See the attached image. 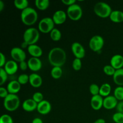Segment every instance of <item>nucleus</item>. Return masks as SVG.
I'll use <instances>...</instances> for the list:
<instances>
[{
	"mask_svg": "<svg viewBox=\"0 0 123 123\" xmlns=\"http://www.w3.org/2000/svg\"><path fill=\"white\" fill-rule=\"evenodd\" d=\"M67 55L65 50L59 47L52 48L48 54L49 62L53 67H61L66 63Z\"/></svg>",
	"mask_w": 123,
	"mask_h": 123,
	"instance_id": "nucleus-1",
	"label": "nucleus"
},
{
	"mask_svg": "<svg viewBox=\"0 0 123 123\" xmlns=\"http://www.w3.org/2000/svg\"><path fill=\"white\" fill-rule=\"evenodd\" d=\"M20 19L24 25L31 26L36 23L38 19V14L34 8L28 7L21 12Z\"/></svg>",
	"mask_w": 123,
	"mask_h": 123,
	"instance_id": "nucleus-2",
	"label": "nucleus"
},
{
	"mask_svg": "<svg viewBox=\"0 0 123 123\" xmlns=\"http://www.w3.org/2000/svg\"><path fill=\"white\" fill-rule=\"evenodd\" d=\"M40 38V32L36 28H29L25 31L23 35L24 42L28 46L36 44Z\"/></svg>",
	"mask_w": 123,
	"mask_h": 123,
	"instance_id": "nucleus-3",
	"label": "nucleus"
},
{
	"mask_svg": "<svg viewBox=\"0 0 123 123\" xmlns=\"http://www.w3.org/2000/svg\"><path fill=\"white\" fill-rule=\"evenodd\" d=\"M20 105V98L16 94H9L4 99V107L9 112L16 111Z\"/></svg>",
	"mask_w": 123,
	"mask_h": 123,
	"instance_id": "nucleus-4",
	"label": "nucleus"
},
{
	"mask_svg": "<svg viewBox=\"0 0 123 123\" xmlns=\"http://www.w3.org/2000/svg\"><path fill=\"white\" fill-rule=\"evenodd\" d=\"M94 12L97 16L102 18H106L110 16L112 8L108 4L104 2H98L94 7Z\"/></svg>",
	"mask_w": 123,
	"mask_h": 123,
	"instance_id": "nucleus-5",
	"label": "nucleus"
},
{
	"mask_svg": "<svg viewBox=\"0 0 123 123\" xmlns=\"http://www.w3.org/2000/svg\"><path fill=\"white\" fill-rule=\"evenodd\" d=\"M67 16L73 21H78L81 19L83 14V11L81 7L77 4L68 7L67 10Z\"/></svg>",
	"mask_w": 123,
	"mask_h": 123,
	"instance_id": "nucleus-6",
	"label": "nucleus"
},
{
	"mask_svg": "<svg viewBox=\"0 0 123 123\" xmlns=\"http://www.w3.org/2000/svg\"><path fill=\"white\" fill-rule=\"evenodd\" d=\"M55 23L54 22L52 18H44L40 20L38 23V30L42 33L47 34L50 32L54 28Z\"/></svg>",
	"mask_w": 123,
	"mask_h": 123,
	"instance_id": "nucleus-7",
	"label": "nucleus"
},
{
	"mask_svg": "<svg viewBox=\"0 0 123 123\" xmlns=\"http://www.w3.org/2000/svg\"><path fill=\"white\" fill-rule=\"evenodd\" d=\"M104 39L103 37L98 35L93 36L89 42V47L93 52H98L102 50L104 46Z\"/></svg>",
	"mask_w": 123,
	"mask_h": 123,
	"instance_id": "nucleus-8",
	"label": "nucleus"
},
{
	"mask_svg": "<svg viewBox=\"0 0 123 123\" xmlns=\"http://www.w3.org/2000/svg\"><path fill=\"white\" fill-rule=\"evenodd\" d=\"M10 55L13 60L17 62H21L25 61L26 58V53L22 48L19 47H14L10 51Z\"/></svg>",
	"mask_w": 123,
	"mask_h": 123,
	"instance_id": "nucleus-9",
	"label": "nucleus"
},
{
	"mask_svg": "<svg viewBox=\"0 0 123 123\" xmlns=\"http://www.w3.org/2000/svg\"><path fill=\"white\" fill-rule=\"evenodd\" d=\"M72 51L76 58L82 59L85 56V49L79 42H74L71 46Z\"/></svg>",
	"mask_w": 123,
	"mask_h": 123,
	"instance_id": "nucleus-10",
	"label": "nucleus"
},
{
	"mask_svg": "<svg viewBox=\"0 0 123 123\" xmlns=\"http://www.w3.org/2000/svg\"><path fill=\"white\" fill-rule=\"evenodd\" d=\"M27 62L28 68L32 72H38L42 67V62L39 58L31 57Z\"/></svg>",
	"mask_w": 123,
	"mask_h": 123,
	"instance_id": "nucleus-11",
	"label": "nucleus"
},
{
	"mask_svg": "<svg viewBox=\"0 0 123 123\" xmlns=\"http://www.w3.org/2000/svg\"><path fill=\"white\" fill-rule=\"evenodd\" d=\"M118 102L114 96H109L103 100V108L108 110L117 108Z\"/></svg>",
	"mask_w": 123,
	"mask_h": 123,
	"instance_id": "nucleus-12",
	"label": "nucleus"
},
{
	"mask_svg": "<svg viewBox=\"0 0 123 123\" xmlns=\"http://www.w3.org/2000/svg\"><path fill=\"white\" fill-rule=\"evenodd\" d=\"M67 13L60 10L56 11L54 13L52 17V19L55 24H56V25H61V24H63L66 22V19H67Z\"/></svg>",
	"mask_w": 123,
	"mask_h": 123,
	"instance_id": "nucleus-13",
	"label": "nucleus"
},
{
	"mask_svg": "<svg viewBox=\"0 0 123 123\" xmlns=\"http://www.w3.org/2000/svg\"><path fill=\"white\" fill-rule=\"evenodd\" d=\"M103 100L104 98H103V97L99 94L92 96L90 104L92 109L95 111H98L102 107H103Z\"/></svg>",
	"mask_w": 123,
	"mask_h": 123,
	"instance_id": "nucleus-14",
	"label": "nucleus"
},
{
	"mask_svg": "<svg viewBox=\"0 0 123 123\" xmlns=\"http://www.w3.org/2000/svg\"><path fill=\"white\" fill-rule=\"evenodd\" d=\"M51 109V104L50 103V102L46 100H43L42 102L38 103L37 105V112L42 115H46V114H49Z\"/></svg>",
	"mask_w": 123,
	"mask_h": 123,
	"instance_id": "nucleus-15",
	"label": "nucleus"
},
{
	"mask_svg": "<svg viewBox=\"0 0 123 123\" xmlns=\"http://www.w3.org/2000/svg\"><path fill=\"white\" fill-rule=\"evenodd\" d=\"M37 105H38V103H36L32 98H28V99L25 100L23 102L22 107L25 111L31 112H33L34 111L37 110Z\"/></svg>",
	"mask_w": 123,
	"mask_h": 123,
	"instance_id": "nucleus-16",
	"label": "nucleus"
},
{
	"mask_svg": "<svg viewBox=\"0 0 123 123\" xmlns=\"http://www.w3.org/2000/svg\"><path fill=\"white\" fill-rule=\"evenodd\" d=\"M110 62L111 66L116 70L121 69L123 68V56L120 54H116L111 58Z\"/></svg>",
	"mask_w": 123,
	"mask_h": 123,
	"instance_id": "nucleus-17",
	"label": "nucleus"
},
{
	"mask_svg": "<svg viewBox=\"0 0 123 123\" xmlns=\"http://www.w3.org/2000/svg\"><path fill=\"white\" fill-rule=\"evenodd\" d=\"M3 68L8 75H13L15 74L18 71V65L17 62L14 61V60H10L7 61Z\"/></svg>",
	"mask_w": 123,
	"mask_h": 123,
	"instance_id": "nucleus-18",
	"label": "nucleus"
},
{
	"mask_svg": "<svg viewBox=\"0 0 123 123\" xmlns=\"http://www.w3.org/2000/svg\"><path fill=\"white\" fill-rule=\"evenodd\" d=\"M29 83L33 88H37L42 86V83H43V79L39 74L35 73H31L30 75Z\"/></svg>",
	"mask_w": 123,
	"mask_h": 123,
	"instance_id": "nucleus-19",
	"label": "nucleus"
},
{
	"mask_svg": "<svg viewBox=\"0 0 123 123\" xmlns=\"http://www.w3.org/2000/svg\"><path fill=\"white\" fill-rule=\"evenodd\" d=\"M28 52L32 56V57L39 58L43 54V50L37 44L30 45L27 48Z\"/></svg>",
	"mask_w": 123,
	"mask_h": 123,
	"instance_id": "nucleus-20",
	"label": "nucleus"
},
{
	"mask_svg": "<svg viewBox=\"0 0 123 123\" xmlns=\"http://www.w3.org/2000/svg\"><path fill=\"white\" fill-rule=\"evenodd\" d=\"M21 88V85L19 84L18 80H12L8 84L7 89L9 94H16L20 91Z\"/></svg>",
	"mask_w": 123,
	"mask_h": 123,
	"instance_id": "nucleus-21",
	"label": "nucleus"
},
{
	"mask_svg": "<svg viewBox=\"0 0 123 123\" xmlns=\"http://www.w3.org/2000/svg\"><path fill=\"white\" fill-rule=\"evenodd\" d=\"M114 82L118 86H123V68L117 70L113 76Z\"/></svg>",
	"mask_w": 123,
	"mask_h": 123,
	"instance_id": "nucleus-22",
	"label": "nucleus"
},
{
	"mask_svg": "<svg viewBox=\"0 0 123 123\" xmlns=\"http://www.w3.org/2000/svg\"><path fill=\"white\" fill-rule=\"evenodd\" d=\"M110 20L115 23H121L123 22V12L120 10L112 11L111 14Z\"/></svg>",
	"mask_w": 123,
	"mask_h": 123,
	"instance_id": "nucleus-23",
	"label": "nucleus"
},
{
	"mask_svg": "<svg viewBox=\"0 0 123 123\" xmlns=\"http://www.w3.org/2000/svg\"><path fill=\"white\" fill-rule=\"evenodd\" d=\"M111 92V86L108 83H105L100 86L99 95L102 97H106L110 96Z\"/></svg>",
	"mask_w": 123,
	"mask_h": 123,
	"instance_id": "nucleus-24",
	"label": "nucleus"
},
{
	"mask_svg": "<svg viewBox=\"0 0 123 123\" xmlns=\"http://www.w3.org/2000/svg\"><path fill=\"white\" fill-rule=\"evenodd\" d=\"M35 5L39 10L44 11L49 7L50 2L49 0H36Z\"/></svg>",
	"mask_w": 123,
	"mask_h": 123,
	"instance_id": "nucleus-25",
	"label": "nucleus"
},
{
	"mask_svg": "<svg viewBox=\"0 0 123 123\" xmlns=\"http://www.w3.org/2000/svg\"><path fill=\"white\" fill-rule=\"evenodd\" d=\"M50 75L52 78L55 79H58L61 78L62 75V70L61 67H53L50 71Z\"/></svg>",
	"mask_w": 123,
	"mask_h": 123,
	"instance_id": "nucleus-26",
	"label": "nucleus"
},
{
	"mask_svg": "<svg viewBox=\"0 0 123 123\" xmlns=\"http://www.w3.org/2000/svg\"><path fill=\"white\" fill-rule=\"evenodd\" d=\"M29 2L27 0H15L14 1V6L18 9L24 10L28 7Z\"/></svg>",
	"mask_w": 123,
	"mask_h": 123,
	"instance_id": "nucleus-27",
	"label": "nucleus"
},
{
	"mask_svg": "<svg viewBox=\"0 0 123 123\" xmlns=\"http://www.w3.org/2000/svg\"><path fill=\"white\" fill-rule=\"evenodd\" d=\"M61 32L58 29L54 28L51 32H50V38L54 42H58L61 38Z\"/></svg>",
	"mask_w": 123,
	"mask_h": 123,
	"instance_id": "nucleus-28",
	"label": "nucleus"
},
{
	"mask_svg": "<svg viewBox=\"0 0 123 123\" xmlns=\"http://www.w3.org/2000/svg\"><path fill=\"white\" fill-rule=\"evenodd\" d=\"M114 96L118 101H123V86H117L114 90Z\"/></svg>",
	"mask_w": 123,
	"mask_h": 123,
	"instance_id": "nucleus-29",
	"label": "nucleus"
},
{
	"mask_svg": "<svg viewBox=\"0 0 123 123\" xmlns=\"http://www.w3.org/2000/svg\"><path fill=\"white\" fill-rule=\"evenodd\" d=\"M89 91L92 96L99 94L100 86L96 84H92L89 87Z\"/></svg>",
	"mask_w": 123,
	"mask_h": 123,
	"instance_id": "nucleus-30",
	"label": "nucleus"
},
{
	"mask_svg": "<svg viewBox=\"0 0 123 123\" xmlns=\"http://www.w3.org/2000/svg\"><path fill=\"white\" fill-rule=\"evenodd\" d=\"M116 70L111 65H106L103 67V72L108 76H114Z\"/></svg>",
	"mask_w": 123,
	"mask_h": 123,
	"instance_id": "nucleus-31",
	"label": "nucleus"
},
{
	"mask_svg": "<svg viewBox=\"0 0 123 123\" xmlns=\"http://www.w3.org/2000/svg\"><path fill=\"white\" fill-rule=\"evenodd\" d=\"M82 64L81 59L75 58L72 62V67L73 69L76 71L80 70L82 68Z\"/></svg>",
	"mask_w": 123,
	"mask_h": 123,
	"instance_id": "nucleus-32",
	"label": "nucleus"
},
{
	"mask_svg": "<svg viewBox=\"0 0 123 123\" xmlns=\"http://www.w3.org/2000/svg\"><path fill=\"white\" fill-rule=\"evenodd\" d=\"M29 80H30V76L26 74H21L18 78V81L20 85H25L29 82Z\"/></svg>",
	"mask_w": 123,
	"mask_h": 123,
	"instance_id": "nucleus-33",
	"label": "nucleus"
},
{
	"mask_svg": "<svg viewBox=\"0 0 123 123\" xmlns=\"http://www.w3.org/2000/svg\"><path fill=\"white\" fill-rule=\"evenodd\" d=\"M8 75L7 72L5 71L4 68H0V77H1V81H0V85L2 86L3 84L6 83L8 79Z\"/></svg>",
	"mask_w": 123,
	"mask_h": 123,
	"instance_id": "nucleus-34",
	"label": "nucleus"
},
{
	"mask_svg": "<svg viewBox=\"0 0 123 123\" xmlns=\"http://www.w3.org/2000/svg\"><path fill=\"white\" fill-rule=\"evenodd\" d=\"M112 120L115 123H123V114L116 112L113 115Z\"/></svg>",
	"mask_w": 123,
	"mask_h": 123,
	"instance_id": "nucleus-35",
	"label": "nucleus"
},
{
	"mask_svg": "<svg viewBox=\"0 0 123 123\" xmlns=\"http://www.w3.org/2000/svg\"><path fill=\"white\" fill-rule=\"evenodd\" d=\"M32 99L35 101L37 103H39L42 102V101L44 100V97H43V94L42 92H36L32 95Z\"/></svg>",
	"mask_w": 123,
	"mask_h": 123,
	"instance_id": "nucleus-36",
	"label": "nucleus"
},
{
	"mask_svg": "<svg viewBox=\"0 0 123 123\" xmlns=\"http://www.w3.org/2000/svg\"><path fill=\"white\" fill-rule=\"evenodd\" d=\"M0 123H13V121L9 115L4 114L0 118Z\"/></svg>",
	"mask_w": 123,
	"mask_h": 123,
	"instance_id": "nucleus-37",
	"label": "nucleus"
},
{
	"mask_svg": "<svg viewBox=\"0 0 123 123\" xmlns=\"http://www.w3.org/2000/svg\"><path fill=\"white\" fill-rule=\"evenodd\" d=\"M8 94H9V92H8L7 88H6L4 87H2V86H1L0 88V97L1 98L4 99L6 97H7L8 96Z\"/></svg>",
	"mask_w": 123,
	"mask_h": 123,
	"instance_id": "nucleus-38",
	"label": "nucleus"
},
{
	"mask_svg": "<svg viewBox=\"0 0 123 123\" xmlns=\"http://www.w3.org/2000/svg\"><path fill=\"white\" fill-rule=\"evenodd\" d=\"M6 58L5 55L2 52H0V67L3 68L4 66L6 65Z\"/></svg>",
	"mask_w": 123,
	"mask_h": 123,
	"instance_id": "nucleus-39",
	"label": "nucleus"
},
{
	"mask_svg": "<svg viewBox=\"0 0 123 123\" xmlns=\"http://www.w3.org/2000/svg\"><path fill=\"white\" fill-rule=\"evenodd\" d=\"M61 2H62V4H64L65 6L70 7V6L76 4V1L75 0H62V1H61Z\"/></svg>",
	"mask_w": 123,
	"mask_h": 123,
	"instance_id": "nucleus-40",
	"label": "nucleus"
},
{
	"mask_svg": "<svg viewBox=\"0 0 123 123\" xmlns=\"http://www.w3.org/2000/svg\"><path fill=\"white\" fill-rule=\"evenodd\" d=\"M19 68H20V70H22V71H25L28 68V62H26L25 61L20 62V63H19Z\"/></svg>",
	"mask_w": 123,
	"mask_h": 123,
	"instance_id": "nucleus-41",
	"label": "nucleus"
},
{
	"mask_svg": "<svg viewBox=\"0 0 123 123\" xmlns=\"http://www.w3.org/2000/svg\"><path fill=\"white\" fill-rule=\"evenodd\" d=\"M117 111L118 112H120L123 114V101H120L118 102L117 106Z\"/></svg>",
	"mask_w": 123,
	"mask_h": 123,
	"instance_id": "nucleus-42",
	"label": "nucleus"
},
{
	"mask_svg": "<svg viewBox=\"0 0 123 123\" xmlns=\"http://www.w3.org/2000/svg\"><path fill=\"white\" fill-rule=\"evenodd\" d=\"M31 123H43V121L40 118H35L33 119Z\"/></svg>",
	"mask_w": 123,
	"mask_h": 123,
	"instance_id": "nucleus-43",
	"label": "nucleus"
},
{
	"mask_svg": "<svg viewBox=\"0 0 123 123\" xmlns=\"http://www.w3.org/2000/svg\"><path fill=\"white\" fill-rule=\"evenodd\" d=\"M94 123H106V121L103 118H98L96 120Z\"/></svg>",
	"mask_w": 123,
	"mask_h": 123,
	"instance_id": "nucleus-44",
	"label": "nucleus"
},
{
	"mask_svg": "<svg viewBox=\"0 0 123 123\" xmlns=\"http://www.w3.org/2000/svg\"><path fill=\"white\" fill-rule=\"evenodd\" d=\"M4 3L2 1H0V12H2L4 8Z\"/></svg>",
	"mask_w": 123,
	"mask_h": 123,
	"instance_id": "nucleus-45",
	"label": "nucleus"
},
{
	"mask_svg": "<svg viewBox=\"0 0 123 123\" xmlns=\"http://www.w3.org/2000/svg\"></svg>",
	"mask_w": 123,
	"mask_h": 123,
	"instance_id": "nucleus-46",
	"label": "nucleus"
}]
</instances>
